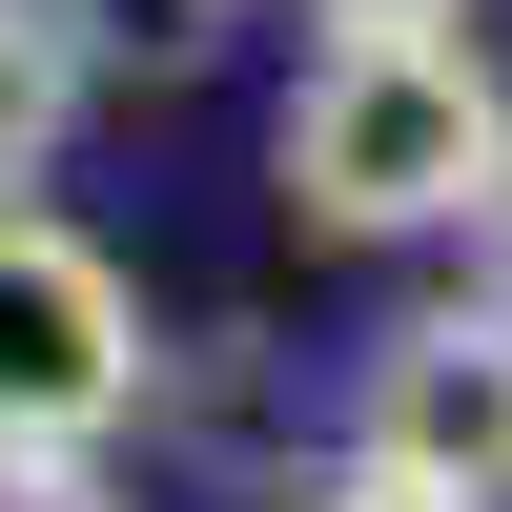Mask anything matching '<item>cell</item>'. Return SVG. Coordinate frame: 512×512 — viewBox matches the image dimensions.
Listing matches in <instances>:
<instances>
[{
    "label": "cell",
    "instance_id": "6da1fadb",
    "mask_svg": "<svg viewBox=\"0 0 512 512\" xmlns=\"http://www.w3.org/2000/svg\"><path fill=\"white\" fill-rule=\"evenodd\" d=\"M267 164H287V205H308L328 246H431V226H472V205L512 185V82L472 62V21L308 41V82H287Z\"/></svg>",
    "mask_w": 512,
    "mask_h": 512
},
{
    "label": "cell",
    "instance_id": "7a4b0ae2",
    "mask_svg": "<svg viewBox=\"0 0 512 512\" xmlns=\"http://www.w3.org/2000/svg\"><path fill=\"white\" fill-rule=\"evenodd\" d=\"M144 369H164L144 349V287H123L62 205H0V472L103 451L123 410H144Z\"/></svg>",
    "mask_w": 512,
    "mask_h": 512
},
{
    "label": "cell",
    "instance_id": "3957f363",
    "mask_svg": "<svg viewBox=\"0 0 512 512\" xmlns=\"http://www.w3.org/2000/svg\"><path fill=\"white\" fill-rule=\"evenodd\" d=\"M349 451H369V472H410V492L512 512V308H492V287L369 328V369H349Z\"/></svg>",
    "mask_w": 512,
    "mask_h": 512
},
{
    "label": "cell",
    "instance_id": "277c9868",
    "mask_svg": "<svg viewBox=\"0 0 512 512\" xmlns=\"http://www.w3.org/2000/svg\"><path fill=\"white\" fill-rule=\"evenodd\" d=\"M82 103H103L82 21H62V0H0V205H41V164L82 144Z\"/></svg>",
    "mask_w": 512,
    "mask_h": 512
},
{
    "label": "cell",
    "instance_id": "5b68a950",
    "mask_svg": "<svg viewBox=\"0 0 512 512\" xmlns=\"http://www.w3.org/2000/svg\"><path fill=\"white\" fill-rule=\"evenodd\" d=\"M62 21H82V62H164V82H185L246 0H62Z\"/></svg>",
    "mask_w": 512,
    "mask_h": 512
},
{
    "label": "cell",
    "instance_id": "8992f818",
    "mask_svg": "<svg viewBox=\"0 0 512 512\" xmlns=\"http://www.w3.org/2000/svg\"><path fill=\"white\" fill-rule=\"evenodd\" d=\"M267 512H472V492H410V472H369V451H328V472H287Z\"/></svg>",
    "mask_w": 512,
    "mask_h": 512
},
{
    "label": "cell",
    "instance_id": "52a82bcc",
    "mask_svg": "<svg viewBox=\"0 0 512 512\" xmlns=\"http://www.w3.org/2000/svg\"><path fill=\"white\" fill-rule=\"evenodd\" d=\"M0 512H144V492H123L103 451H41V472H0Z\"/></svg>",
    "mask_w": 512,
    "mask_h": 512
},
{
    "label": "cell",
    "instance_id": "ba28073f",
    "mask_svg": "<svg viewBox=\"0 0 512 512\" xmlns=\"http://www.w3.org/2000/svg\"><path fill=\"white\" fill-rule=\"evenodd\" d=\"M328 41H410V21H472V0H308Z\"/></svg>",
    "mask_w": 512,
    "mask_h": 512
},
{
    "label": "cell",
    "instance_id": "9c48e42d",
    "mask_svg": "<svg viewBox=\"0 0 512 512\" xmlns=\"http://www.w3.org/2000/svg\"><path fill=\"white\" fill-rule=\"evenodd\" d=\"M472 287H492V308H512V185L472 205Z\"/></svg>",
    "mask_w": 512,
    "mask_h": 512
}]
</instances>
